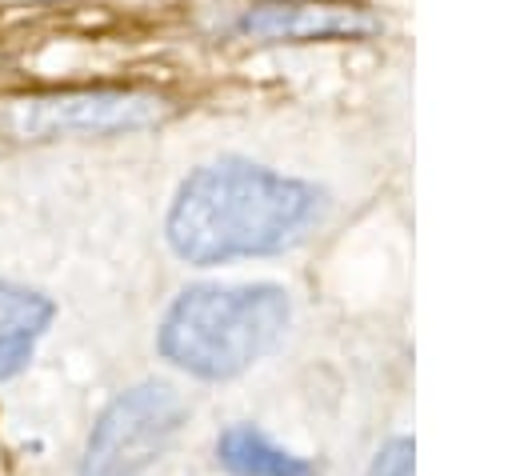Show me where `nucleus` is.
Returning <instances> with one entry per match:
<instances>
[{
  "mask_svg": "<svg viewBox=\"0 0 512 476\" xmlns=\"http://www.w3.org/2000/svg\"><path fill=\"white\" fill-rule=\"evenodd\" d=\"M328 216V192L248 156L196 164L164 216V240L192 268L280 256L308 240Z\"/></svg>",
  "mask_w": 512,
  "mask_h": 476,
  "instance_id": "1",
  "label": "nucleus"
},
{
  "mask_svg": "<svg viewBox=\"0 0 512 476\" xmlns=\"http://www.w3.org/2000/svg\"><path fill=\"white\" fill-rule=\"evenodd\" d=\"M292 324L280 284H188L164 308L156 352L196 380H236L264 360Z\"/></svg>",
  "mask_w": 512,
  "mask_h": 476,
  "instance_id": "2",
  "label": "nucleus"
},
{
  "mask_svg": "<svg viewBox=\"0 0 512 476\" xmlns=\"http://www.w3.org/2000/svg\"><path fill=\"white\" fill-rule=\"evenodd\" d=\"M184 396L164 380H140L116 392L96 416L76 476H144L180 436Z\"/></svg>",
  "mask_w": 512,
  "mask_h": 476,
  "instance_id": "3",
  "label": "nucleus"
},
{
  "mask_svg": "<svg viewBox=\"0 0 512 476\" xmlns=\"http://www.w3.org/2000/svg\"><path fill=\"white\" fill-rule=\"evenodd\" d=\"M172 116V100L148 88H60L12 100L4 124L20 140L60 136H124L156 128Z\"/></svg>",
  "mask_w": 512,
  "mask_h": 476,
  "instance_id": "4",
  "label": "nucleus"
},
{
  "mask_svg": "<svg viewBox=\"0 0 512 476\" xmlns=\"http://www.w3.org/2000/svg\"><path fill=\"white\" fill-rule=\"evenodd\" d=\"M232 32L256 44H352L384 32V20L356 0H256Z\"/></svg>",
  "mask_w": 512,
  "mask_h": 476,
  "instance_id": "5",
  "label": "nucleus"
},
{
  "mask_svg": "<svg viewBox=\"0 0 512 476\" xmlns=\"http://www.w3.org/2000/svg\"><path fill=\"white\" fill-rule=\"evenodd\" d=\"M52 316H56L52 296L16 280H0V380H12L28 368Z\"/></svg>",
  "mask_w": 512,
  "mask_h": 476,
  "instance_id": "6",
  "label": "nucleus"
},
{
  "mask_svg": "<svg viewBox=\"0 0 512 476\" xmlns=\"http://www.w3.org/2000/svg\"><path fill=\"white\" fill-rule=\"evenodd\" d=\"M216 464L228 476H320L316 460L276 444L260 424L236 420L216 436Z\"/></svg>",
  "mask_w": 512,
  "mask_h": 476,
  "instance_id": "7",
  "label": "nucleus"
},
{
  "mask_svg": "<svg viewBox=\"0 0 512 476\" xmlns=\"http://www.w3.org/2000/svg\"><path fill=\"white\" fill-rule=\"evenodd\" d=\"M412 472H416V440L412 436L384 440L364 468V476H412Z\"/></svg>",
  "mask_w": 512,
  "mask_h": 476,
  "instance_id": "8",
  "label": "nucleus"
}]
</instances>
